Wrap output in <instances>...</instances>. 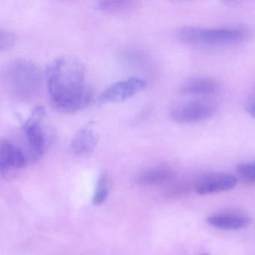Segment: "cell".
<instances>
[{
  "label": "cell",
  "mask_w": 255,
  "mask_h": 255,
  "mask_svg": "<svg viewBox=\"0 0 255 255\" xmlns=\"http://www.w3.org/2000/svg\"><path fill=\"white\" fill-rule=\"evenodd\" d=\"M28 158L24 152L8 139L0 143V174L3 177L8 171L21 169L27 164Z\"/></svg>",
  "instance_id": "7"
},
{
  "label": "cell",
  "mask_w": 255,
  "mask_h": 255,
  "mask_svg": "<svg viewBox=\"0 0 255 255\" xmlns=\"http://www.w3.org/2000/svg\"><path fill=\"white\" fill-rule=\"evenodd\" d=\"M172 175L171 168L160 165L141 171L135 177V182L140 186H156L168 181Z\"/></svg>",
  "instance_id": "11"
},
{
  "label": "cell",
  "mask_w": 255,
  "mask_h": 255,
  "mask_svg": "<svg viewBox=\"0 0 255 255\" xmlns=\"http://www.w3.org/2000/svg\"><path fill=\"white\" fill-rule=\"evenodd\" d=\"M182 42L197 47H224L234 45L246 38L244 30L238 28H203L186 26L177 31Z\"/></svg>",
  "instance_id": "3"
},
{
  "label": "cell",
  "mask_w": 255,
  "mask_h": 255,
  "mask_svg": "<svg viewBox=\"0 0 255 255\" xmlns=\"http://www.w3.org/2000/svg\"><path fill=\"white\" fill-rule=\"evenodd\" d=\"M217 89V83L213 79L195 77L185 82L180 88V92L184 95L204 96L215 93Z\"/></svg>",
  "instance_id": "12"
},
{
  "label": "cell",
  "mask_w": 255,
  "mask_h": 255,
  "mask_svg": "<svg viewBox=\"0 0 255 255\" xmlns=\"http://www.w3.org/2000/svg\"><path fill=\"white\" fill-rule=\"evenodd\" d=\"M248 113H249L253 119H255V98L251 100L249 103H248L247 107Z\"/></svg>",
  "instance_id": "17"
},
{
  "label": "cell",
  "mask_w": 255,
  "mask_h": 255,
  "mask_svg": "<svg viewBox=\"0 0 255 255\" xmlns=\"http://www.w3.org/2000/svg\"><path fill=\"white\" fill-rule=\"evenodd\" d=\"M3 79L13 95L23 101L36 96L41 86V74L36 65L24 59H17L7 64Z\"/></svg>",
  "instance_id": "2"
},
{
  "label": "cell",
  "mask_w": 255,
  "mask_h": 255,
  "mask_svg": "<svg viewBox=\"0 0 255 255\" xmlns=\"http://www.w3.org/2000/svg\"><path fill=\"white\" fill-rule=\"evenodd\" d=\"M138 2L135 1H116V0H107L100 1L97 4V7L101 11H107L114 14L129 12L136 9Z\"/></svg>",
  "instance_id": "13"
},
{
  "label": "cell",
  "mask_w": 255,
  "mask_h": 255,
  "mask_svg": "<svg viewBox=\"0 0 255 255\" xmlns=\"http://www.w3.org/2000/svg\"></svg>",
  "instance_id": "18"
},
{
  "label": "cell",
  "mask_w": 255,
  "mask_h": 255,
  "mask_svg": "<svg viewBox=\"0 0 255 255\" xmlns=\"http://www.w3.org/2000/svg\"><path fill=\"white\" fill-rule=\"evenodd\" d=\"M216 112L213 104L195 100L178 104L170 111V119L178 124H195L211 119Z\"/></svg>",
  "instance_id": "4"
},
{
  "label": "cell",
  "mask_w": 255,
  "mask_h": 255,
  "mask_svg": "<svg viewBox=\"0 0 255 255\" xmlns=\"http://www.w3.org/2000/svg\"><path fill=\"white\" fill-rule=\"evenodd\" d=\"M47 84L52 103L61 111H78L92 99L86 85L84 65L71 56L58 58L49 65Z\"/></svg>",
  "instance_id": "1"
},
{
  "label": "cell",
  "mask_w": 255,
  "mask_h": 255,
  "mask_svg": "<svg viewBox=\"0 0 255 255\" xmlns=\"http://www.w3.org/2000/svg\"><path fill=\"white\" fill-rule=\"evenodd\" d=\"M98 136L89 126L81 128L74 135L71 142V150L80 156L90 154L98 144Z\"/></svg>",
  "instance_id": "10"
},
{
  "label": "cell",
  "mask_w": 255,
  "mask_h": 255,
  "mask_svg": "<svg viewBox=\"0 0 255 255\" xmlns=\"http://www.w3.org/2000/svg\"><path fill=\"white\" fill-rule=\"evenodd\" d=\"M16 35L14 32L7 29L0 30V50L1 51L9 50L14 46Z\"/></svg>",
  "instance_id": "15"
},
{
  "label": "cell",
  "mask_w": 255,
  "mask_h": 255,
  "mask_svg": "<svg viewBox=\"0 0 255 255\" xmlns=\"http://www.w3.org/2000/svg\"><path fill=\"white\" fill-rule=\"evenodd\" d=\"M237 183V179L231 174L210 173L198 180L195 185V190L200 195L217 193L234 189Z\"/></svg>",
  "instance_id": "8"
},
{
  "label": "cell",
  "mask_w": 255,
  "mask_h": 255,
  "mask_svg": "<svg viewBox=\"0 0 255 255\" xmlns=\"http://www.w3.org/2000/svg\"><path fill=\"white\" fill-rule=\"evenodd\" d=\"M237 171L245 180L255 183V162L241 164L237 167Z\"/></svg>",
  "instance_id": "16"
},
{
  "label": "cell",
  "mask_w": 255,
  "mask_h": 255,
  "mask_svg": "<svg viewBox=\"0 0 255 255\" xmlns=\"http://www.w3.org/2000/svg\"><path fill=\"white\" fill-rule=\"evenodd\" d=\"M207 222L219 229L231 231L247 228L252 222V219L243 213L225 212L212 215L207 218Z\"/></svg>",
  "instance_id": "9"
},
{
  "label": "cell",
  "mask_w": 255,
  "mask_h": 255,
  "mask_svg": "<svg viewBox=\"0 0 255 255\" xmlns=\"http://www.w3.org/2000/svg\"><path fill=\"white\" fill-rule=\"evenodd\" d=\"M110 194V180L108 176L103 173L98 177L94 192L92 203L95 206H101L106 202Z\"/></svg>",
  "instance_id": "14"
},
{
  "label": "cell",
  "mask_w": 255,
  "mask_h": 255,
  "mask_svg": "<svg viewBox=\"0 0 255 255\" xmlns=\"http://www.w3.org/2000/svg\"><path fill=\"white\" fill-rule=\"evenodd\" d=\"M147 86L145 80L138 77H129L113 83L101 93V103H116L125 101L141 92Z\"/></svg>",
  "instance_id": "6"
},
{
  "label": "cell",
  "mask_w": 255,
  "mask_h": 255,
  "mask_svg": "<svg viewBox=\"0 0 255 255\" xmlns=\"http://www.w3.org/2000/svg\"><path fill=\"white\" fill-rule=\"evenodd\" d=\"M44 114V107H35L32 116L23 125V132L33 159L41 157L47 148V135L41 122Z\"/></svg>",
  "instance_id": "5"
}]
</instances>
